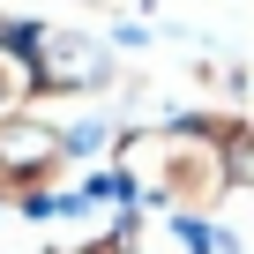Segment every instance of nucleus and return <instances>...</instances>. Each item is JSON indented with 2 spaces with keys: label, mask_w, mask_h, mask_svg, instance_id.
I'll list each match as a JSON object with an SVG mask.
<instances>
[{
  "label": "nucleus",
  "mask_w": 254,
  "mask_h": 254,
  "mask_svg": "<svg viewBox=\"0 0 254 254\" xmlns=\"http://www.w3.org/2000/svg\"><path fill=\"white\" fill-rule=\"evenodd\" d=\"M105 157L150 217H224V202L239 194L232 172H224V150H217V112L209 105L120 127Z\"/></svg>",
  "instance_id": "f257e3e1"
},
{
  "label": "nucleus",
  "mask_w": 254,
  "mask_h": 254,
  "mask_svg": "<svg viewBox=\"0 0 254 254\" xmlns=\"http://www.w3.org/2000/svg\"><path fill=\"white\" fill-rule=\"evenodd\" d=\"M120 82V53L90 30L45 23L30 45V105H60V97H97Z\"/></svg>",
  "instance_id": "f03ea898"
},
{
  "label": "nucleus",
  "mask_w": 254,
  "mask_h": 254,
  "mask_svg": "<svg viewBox=\"0 0 254 254\" xmlns=\"http://www.w3.org/2000/svg\"><path fill=\"white\" fill-rule=\"evenodd\" d=\"M53 127H60V150H67V165H75V157H105V150H112V135H120V120H105V112L53 120Z\"/></svg>",
  "instance_id": "7ed1b4c3"
},
{
  "label": "nucleus",
  "mask_w": 254,
  "mask_h": 254,
  "mask_svg": "<svg viewBox=\"0 0 254 254\" xmlns=\"http://www.w3.org/2000/svg\"><path fill=\"white\" fill-rule=\"evenodd\" d=\"M45 254H112V239L105 232H82V239H53Z\"/></svg>",
  "instance_id": "20e7f679"
},
{
  "label": "nucleus",
  "mask_w": 254,
  "mask_h": 254,
  "mask_svg": "<svg viewBox=\"0 0 254 254\" xmlns=\"http://www.w3.org/2000/svg\"><path fill=\"white\" fill-rule=\"evenodd\" d=\"M0 217H8V209H0Z\"/></svg>",
  "instance_id": "39448f33"
}]
</instances>
